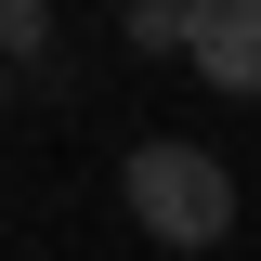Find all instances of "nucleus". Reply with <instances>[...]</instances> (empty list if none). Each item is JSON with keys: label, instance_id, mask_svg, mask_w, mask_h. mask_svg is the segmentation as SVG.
Wrapping results in <instances>:
<instances>
[{"label": "nucleus", "instance_id": "f257e3e1", "mask_svg": "<svg viewBox=\"0 0 261 261\" xmlns=\"http://www.w3.org/2000/svg\"><path fill=\"white\" fill-rule=\"evenodd\" d=\"M118 196H130V222L157 235V248H222L235 235V170L209 157V144H130Z\"/></svg>", "mask_w": 261, "mask_h": 261}, {"label": "nucleus", "instance_id": "7ed1b4c3", "mask_svg": "<svg viewBox=\"0 0 261 261\" xmlns=\"http://www.w3.org/2000/svg\"><path fill=\"white\" fill-rule=\"evenodd\" d=\"M53 53V0H0V65H39Z\"/></svg>", "mask_w": 261, "mask_h": 261}, {"label": "nucleus", "instance_id": "39448f33", "mask_svg": "<svg viewBox=\"0 0 261 261\" xmlns=\"http://www.w3.org/2000/svg\"><path fill=\"white\" fill-rule=\"evenodd\" d=\"M0 92H13V65H0Z\"/></svg>", "mask_w": 261, "mask_h": 261}, {"label": "nucleus", "instance_id": "f03ea898", "mask_svg": "<svg viewBox=\"0 0 261 261\" xmlns=\"http://www.w3.org/2000/svg\"><path fill=\"white\" fill-rule=\"evenodd\" d=\"M183 65L209 92H261V0H183Z\"/></svg>", "mask_w": 261, "mask_h": 261}, {"label": "nucleus", "instance_id": "20e7f679", "mask_svg": "<svg viewBox=\"0 0 261 261\" xmlns=\"http://www.w3.org/2000/svg\"><path fill=\"white\" fill-rule=\"evenodd\" d=\"M130 13V53H183V0H118Z\"/></svg>", "mask_w": 261, "mask_h": 261}]
</instances>
